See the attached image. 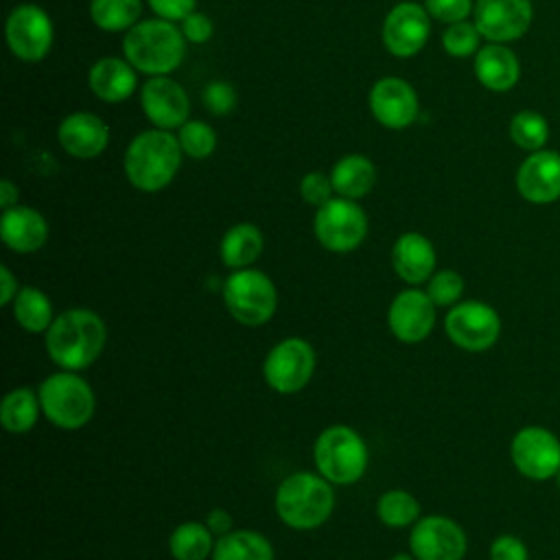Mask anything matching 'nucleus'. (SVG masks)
I'll list each match as a JSON object with an SVG mask.
<instances>
[{
    "instance_id": "nucleus-1",
    "label": "nucleus",
    "mask_w": 560,
    "mask_h": 560,
    "mask_svg": "<svg viewBox=\"0 0 560 560\" xmlns=\"http://www.w3.org/2000/svg\"><path fill=\"white\" fill-rule=\"evenodd\" d=\"M105 341V322L90 308H68L59 313L44 337L50 361L70 372L92 365L101 357Z\"/></svg>"
},
{
    "instance_id": "nucleus-2",
    "label": "nucleus",
    "mask_w": 560,
    "mask_h": 560,
    "mask_svg": "<svg viewBox=\"0 0 560 560\" xmlns=\"http://www.w3.org/2000/svg\"><path fill=\"white\" fill-rule=\"evenodd\" d=\"M182 155L184 151L177 136L153 127L133 136L125 151L122 168L133 188L158 192L175 179L182 166Z\"/></svg>"
},
{
    "instance_id": "nucleus-3",
    "label": "nucleus",
    "mask_w": 560,
    "mask_h": 560,
    "mask_svg": "<svg viewBox=\"0 0 560 560\" xmlns=\"http://www.w3.org/2000/svg\"><path fill=\"white\" fill-rule=\"evenodd\" d=\"M125 59L149 77L171 74L186 55V37L175 22L151 18L140 20L122 37Z\"/></svg>"
},
{
    "instance_id": "nucleus-4",
    "label": "nucleus",
    "mask_w": 560,
    "mask_h": 560,
    "mask_svg": "<svg viewBox=\"0 0 560 560\" xmlns=\"http://www.w3.org/2000/svg\"><path fill=\"white\" fill-rule=\"evenodd\" d=\"M335 492L328 479L315 472H293L276 490V514L293 529H315L328 521Z\"/></svg>"
},
{
    "instance_id": "nucleus-5",
    "label": "nucleus",
    "mask_w": 560,
    "mask_h": 560,
    "mask_svg": "<svg viewBox=\"0 0 560 560\" xmlns=\"http://www.w3.org/2000/svg\"><path fill=\"white\" fill-rule=\"evenodd\" d=\"M42 413L59 429L74 431L94 416V392L77 372L63 370L46 376L37 389Z\"/></svg>"
},
{
    "instance_id": "nucleus-6",
    "label": "nucleus",
    "mask_w": 560,
    "mask_h": 560,
    "mask_svg": "<svg viewBox=\"0 0 560 560\" xmlns=\"http://www.w3.org/2000/svg\"><path fill=\"white\" fill-rule=\"evenodd\" d=\"M313 457L319 475L337 486L354 483L368 468V446L363 438L346 427H326L313 446Z\"/></svg>"
},
{
    "instance_id": "nucleus-7",
    "label": "nucleus",
    "mask_w": 560,
    "mask_h": 560,
    "mask_svg": "<svg viewBox=\"0 0 560 560\" xmlns=\"http://www.w3.org/2000/svg\"><path fill=\"white\" fill-rule=\"evenodd\" d=\"M223 304L243 326L267 324L278 306V291L260 269H236L223 284Z\"/></svg>"
},
{
    "instance_id": "nucleus-8",
    "label": "nucleus",
    "mask_w": 560,
    "mask_h": 560,
    "mask_svg": "<svg viewBox=\"0 0 560 560\" xmlns=\"http://www.w3.org/2000/svg\"><path fill=\"white\" fill-rule=\"evenodd\" d=\"M313 232L322 247L335 254L357 249L368 236V217L354 199L332 197L317 208Z\"/></svg>"
},
{
    "instance_id": "nucleus-9",
    "label": "nucleus",
    "mask_w": 560,
    "mask_h": 560,
    "mask_svg": "<svg viewBox=\"0 0 560 560\" xmlns=\"http://www.w3.org/2000/svg\"><path fill=\"white\" fill-rule=\"evenodd\" d=\"M315 350L300 337L278 341L262 361V376L278 394H295L308 385L315 372Z\"/></svg>"
},
{
    "instance_id": "nucleus-10",
    "label": "nucleus",
    "mask_w": 560,
    "mask_h": 560,
    "mask_svg": "<svg viewBox=\"0 0 560 560\" xmlns=\"http://www.w3.org/2000/svg\"><path fill=\"white\" fill-rule=\"evenodd\" d=\"M448 339L468 352H483L492 348L501 335L499 313L479 300H466L451 306L444 319Z\"/></svg>"
},
{
    "instance_id": "nucleus-11",
    "label": "nucleus",
    "mask_w": 560,
    "mask_h": 560,
    "mask_svg": "<svg viewBox=\"0 0 560 560\" xmlns=\"http://www.w3.org/2000/svg\"><path fill=\"white\" fill-rule=\"evenodd\" d=\"M4 37H7L9 50L18 59L26 63H35L50 52L55 28L48 13L42 7L33 2H24L13 7L11 13L7 15Z\"/></svg>"
},
{
    "instance_id": "nucleus-12",
    "label": "nucleus",
    "mask_w": 560,
    "mask_h": 560,
    "mask_svg": "<svg viewBox=\"0 0 560 560\" xmlns=\"http://www.w3.org/2000/svg\"><path fill=\"white\" fill-rule=\"evenodd\" d=\"M516 470L534 481L556 477L560 470V440L545 427H523L510 446Z\"/></svg>"
},
{
    "instance_id": "nucleus-13",
    "label": "nucleus",
    "mask_w": 560,
    "mask_h": 560,
    "mask_svg": "<svg viewBox=\"0 0 560 560\" xmlns=\"http://www.w3.org/2000/svg\"><path fill=\"white\" fill-rule=\"evenodd\" d=\"M534 18L532 0H475L472 22L481 37L497 44L521 39Z\"/></svg>"
},
{
    "instance_id": "nucleus-14",
    "label": "nucleus",
    "mask_w": 560,
    "mask_h": 560,
    "mask_svg": "<svg viewBox=\"0 0 560 560\" xmlns=\"http://www.w3.org/2000/svg\"><path fill=\"white\" fill-rule=\"evenodd\" d=\"M431 33V15L418 2H398L385 15L383 22V44L385 48L400 59L418 55Z\"/></svg>"
},
{
    "instance_id": "nucleus-15",
    "label": "nucleus",
    "mask_w": 560,
    "mask_h": 560,
    "mask_svg": "<svg viewBox=\"0 0 560 560\" xmlns=\"http://www.w3.org/2000/svg\"><path fill=\"white\" fill-rule=\"evenodd\" d=\"M409 547L418 560H462L466 553V534L453 518L431 514L416 521Z\"/></svg>"
},
{
    "instance_id": "nucleus-16",
    "label": "nucleus",
    "mask_w": 560,
    "mask_h": 560,
    "mask_svg": "<svg viewBox=\"0 0 560 560\" xmlns=\"http://www.w3.org/2000/svg\"><path fill=\"white\" fill-rule=\"evenodd\" d=\"M140 105L149 122L158 129H179L190 114V101L186 90L171 79L164 77H151L140 88Z\"/></svg>"
},
{
    "instance_id": "nucleus-17",
    "label": "nucleus",
    "mask_w": 560,
    "mask_h": 560,
    "mask_svg": "<svg viewBox=\"0 0 560 560\" xmlns=\"http://www.w3.org/2000/svg\"><path fill=\"white\" fill-rule=\"evenodd\" d=\"M435 304L427 291L405 289L400 291L387 311V324L392 335L402 343H420L429 337L435 324Z\"/></svg>"
},
{
    "instance_id": "nucleus-18",
    "label": "nucleus",
    "mask_w": 560,
    "mask_h": 560,
    "mask_svg": "<svg viewBox=\"0 0 560 560\" xmlns=\"http://www.w3.org/2000/svg\"><path fill=\"white\" fill-rule=\"evenodd\" d=\"M370 112L378 125L387 129H405L418 116V94L416 90L398 77L378 79L368 96Z\"/></svg>"
},
{
    "instance_id": "nucleus-19",
    "label": "nucleus",
    "mask_w": 560,
    "mask_h": 560,
    "mask_svg": "<svg viewBox=\"0 0 560 560\" xmlns=\"http://www.w3.org/2000/svg\"><path fill=\"white\" fill-rule=\"evenodd\" d=\"M516 190L536 206L560 199V153L551 149L529 153L516 171Z\"/></svg>"
},
{
    "instance_id": "nucleus-20",
    "label": "nucleus",
    "mask_w": 560,
    "mask_h": 560,
    "mask_svg": "<svg viewBox=\"0 0 560 560\" xmlns=\"http://www.w3.org/2000/svg\"><path fill=\"white\" fill-rule=\"evenodd\" d=\"M61 149L77 160H92L109 144V127L92 112H72L57 127Z\"/></svg>"
},
{
    "instance_id": "nucleus-21",
    "label": "nucleus",
    "mask_w": 560,
    "mask_h": 560,
    "mask_svg": "<svg viewBox=\"0 0 560 560\" xmlns=\"http://www.w3.org/2000/svg\"><path fill=\"white\" fill-rule=\"evenodd\" d=\"M0 238L9 249L18 254H33L44 247L48 238V223L35 208L18 203L9 210H2Z\"/></svg>"
},
{
    "instance_id": "nucleus-22",
    "label": "nucleus",
    "mask_w": 560,
    "mask_h": 560,
    "mask_svg": "<svg viewBox=\"0 0 560 560\" xmlns=\"http://www.w3.org/2000/svg\"><path fill=\"white\" fill-rule=\"evenodd\" d=\"M392 265L402 282L411 287L422 284L435 271L433 243L420 232L400 234L392 247Z\"/></svg>"
},
{
    "instance_id": "nucleus-23",
    "label": "nucleus",
    "mask_w": 560,
    "mask_h": 560,
    "mask_svg": "<svg viewBox=\"0 0 560 560\" xmlns=\"http://www.w3.org/2000/svg\"><path fill=\"white\" fill-rule=\"evenodd\" d=\"M92 94L105 103H122L138 88V70L122 57H101L88 70Z\"/></svg>"
},
{
    "instance_id": "nucleus-24",
    "label": "nucleus",
    "mask_w": 560,
    "mask_h": 560,
    "mask_svg": "<svg viewBox=\"0 0 560 560\" xmlns=\"http://www.w3.org/2000/svg\"><path fill=\"white\" fill-rule=\"evenodd\" d=\"M475 77L490 92H508L518 83L521 63L518 57L505 46L490 42L475 55Z\"/></svg>"
},
{
    "instance_id": "nucleus-25",
    "label": "nucleus",
    "mask_w": 560,
    "mask_h": 560,
    "mask_svg": "<svg viewBox=\"0 0 560 560\" xmlns=\"http://www.w3.org/2000/svg\"><path fill=\"white\" fill-rule=\"evenodd\" d=\"M330 182L339 197L357 201L365 197L376 182L374 162L368 155L348 153L335 162L330 171Z\"/></svg>"
},
{
    "instance_id": "nucleus-26",
    "label": "nucleus",
    "mask_w": 560,
    "mask_h": 560,
    "mask_svg": "<svg viewBox=\"0 0 560 560\" xmlns=\"http://www.w3.org/2000/svg\"><path fill=\"white\" fill-rule=\"evenodd\" d=\"M262 232L254 223H236L223 234L219 254L225 267L245 269L262 254Z\"/></svg>"
},
{
    "instance_id": "nucleus-27",
    "label": "nucleus",
    "mask_w": 560,
    "mask_h": 560,
    "mask_svg": "<svg viewBox=\"0 0 560 560\" xmlns=\"http://www.w3.org/2000/svg\"><path fill=\"white\" fill-rule=\"evenodd\" d=\"M212 560H273V547L260 532L232 529L214 542Z\"/></svg>"
},
{
    "instance_id": "nucleus-28",
    "label": "nucleus",
    "mask_w": 560,
    "mask_h": 560,
    "mask_svg": "<svg viewBox=\"0 0 560 560\" xmlns=\"http://www.w3.org/2000/svg\"><path fill=\"white\" fill-rule=\"evenodd\" d=\"M39 411V394L31 387H15L2 398L0 422L9 433H28L35 427Z\"/></svg>"
},
{
    "instance_id": "nucleus-29",
    "label": "nucleus",
    "mask_w": 560,
    "mask_h": 560,
    "mask_svg": "<svg viewBox=\"0 0 560 560\" xmlns=\"http://www.w3.org/2000/svg\"><path fill=\"white\" fill-rule=\"evenodd\" d=\"M13 317L28 332H46L52 324V302L37 287H22L15 295Z\"/></svg>"
},
{
    "instance_id": "nucleus-30",
    "label": "nucleus",
    "mask_w": 560,
    "mask_h": 560,
    "mask_svg": "<svg viewBox=\"0 0 560 560\" xmlns=\"http://www.w3.org/2000/svg\"><path fill=\"white\" fill-rule=\"evenodd\" d=\"M212 532L206 523L188 521L173 529L168 538V551L175 560H206L212 556Z\"/></svg>"
},
{
    "instance_id": "nucleus-31",
    "label": "nucleus",
    "mask_w": 560,
    "mask_h": 560,
    "mask_svg": "<svg viewBox=\"0 0 560 560\" xmlns=\"http://www.w3.org/2000/svg\"><path fill=\"white\" fill-rule=\"evenodd\" d=\"M142 0H90V18L101 31L120 33L140 22Z\"/></svg>"
},
{
    "instance_id": "nucleus-32",
    "label": "nucleus",
    "mask_w": 560,
    "mask_h": 560,
    "mask_svg": "<svg viewBox=\"0 0 560 560\" xmlns=\"http://www.w3.org/2000/svg\"><path fill=\"white\" fill-rule=\"evenodd\" d=\"M510 138L516 147L534 153L545 149L549 140V122L534 109H523L510 120Z\"/></svg>"
},
{
    "instance_id": "nucleus-33",
    "label": "nucleus",
    "mask_w": 560,
    "mask_h": 560,
    "mask_svg": "<svg viewBox=\"0 0 560 560\" xmlns=\"http://www.w3.org/2000/svg\"><path fill=\"white\" fill-rule=\"evenodd\" d=\"M376 514L387 527H405L420 518V503L407 490H387L378 497Z\"/></svg>"
},
{
    "instance_id": "nucleus-34",
    "label": "nucleus",
    "mask_w": 560,
    "mask_h": 560,
    "mask_svg": "<svg viewBox=\"0 0 560 560\" xmlns=\"http://www.w3.org/2000/svg\"><path fill=\"white\" fill-rule=\"evenodd\" d=\"M177 140L182 151L192 160H206L217 149V133L203 120H186L177 129Z\"/></svg>"
},
{
    "instance_id": "nucleus-35",
    "label": "nucleus",
    "mask_w": 560,
    "mask_h": 560,
    "mask_svg": "<svg viewBox=\"0 0 560 560\" xmlns=\"http://www.w3.org/2000/svg\"><path fill=\"white\" fill-rule=\"evenodd\" d=\"M481 42V33L475 26V22L462 20L455 24H448L446 31L442 33V46L451 57L464 59L470 55H477Z\"/></svg>"
},
{
    "instance_id": "nucleus-36",
    "label": "nucleus",
    "mask_w": 560,
    "mask_h": 560,
    "mask_svg": "<svg viewBox=\"0 0 560 560\" xmlns=\"http://www.w3.org/2000/svg\"><path fill=\"white\" fill-rule=\"evenodd\" d=\"M427 293L435 306H453L464 293V278L453 269H440L429 278Z\"/></svg>"
},
{
    "instance_id": "nucleus-37",
    "label": "nucleus",
    "mask_w": 560,
    "mask_h": 560,
    "mask_svg": "<svg viewBox=\"0 0 560 560\" xmlns=\"http://www.w3.org/2000/svg\"><path fill=\"white\" fill-rule=\"evenodd\" d=\"M203 105L214 116H225L236 107V90L228 81H210L203 88Z\"/></svg>"
},
{
    "instance_id": "nucleus-38",
    "label": "nucleus",
    "mask_w": 560,
    "mask_h": 560,
    "mask_svg": "<svg viewBox=\"0 0 560 560\" xmlns=\"http://www.w3.org/2000/svg\"><path fill=\"white\" fill-rule=\"evenodd\" d=\"M332 192L335 188H332L330 175L322 171H311L300 179V195L308 206H315V208L324 206L326 201L332 199Z\"/></svg>"
},
{
    "instance_id": "nucleus-39",
    "label": "nucleus",
    "mask_w": 560,
    "mask_h": 560,
    "mask_svg": "<svg viewBox=\"0 0 560 560\" xmlns=\"http://www.w3.org/2000/svg\"><path fill=\"white\" fill-rule=\"evenodd\" d=\"M424 9L433 20L455 24L466 20L472 13L475 4L472 0H424Z\"/></svg>"
},
{
    "instance_id": "nucleus-40",
    "label": "nucleus",
    "mask_w": 560,
    "mask_h": 560,
    "mask_svg": "<svg viewBox=\"0 0 560 560\" xmlns=\"http://www.w3.org/2000/svg\"><path fill=\"white\" fill-rule=\"evenodd\" d=\"M490 560H529L527 547L512 534H501L490 545Z\"/></svg>"
},
{
    "instance_id": "nucleus-41",
    "label": "nucleus",
    "mask_w": 560,
    "mask_h": 560,
    "mask_svg": "<svg viewBox=\"0 0 560 560\" xmlns=\"http://www.w3.org/2000/svg\"><path fill=\"white\" fill-rule=\"evenodd\" d=\"M212 22L206 13L192 11L182 20V33L190 44H206L212 37Z\"/></svg>"
},
{
    "instance_id": "nucleus-42",
    "label": "nucleus",
    "mask_w": 560,
    "mask_h": 560,
    "mask_svg": "<svg viewBox=\"0 0 560 560\" xmlns=\"http://www.w3.org/2000/svg\"><path fill=\"white\" fill-rule=\"evenodd\" d=\"M153 13L168 22H182L186 15L195 11L197 0H147Z\"/></svg>"
},
{
    "instance_id": "nucleus-43",
    "label": "nucleus",
    "mask_w": 560,
    "mask_h": 560,
    "mask_svg": "<svg viewBox=\"0 0 560 560\" xmlns=\"http://www.w3.org/2000/svg\"><path fill=\"white\" fill-rule=\"evenodd\" d=\"M206 525L212 534L217 536H223L228 532H232V516L228 510H221V508H214L206 514Z\"/></svg>"
},
{
    "instance_id": "nucleus-44",
    "label": "nucleus",
    "mask_w": 560,
    "mask_h": 560,
    "mask_svg": "<svg viewBox=\"0 0 560 560\" xmlns=\"http://www.w3.org/2000/svg\"><path fill=\"white\" fill-rule=\"evenodd\" d=\"M18 280H15V276L11 273V269L7 267V265H2L0 267V302L7 306V304H11L13 300H15V295H18Z\"/></svg>"
},
{
    "instance_id": "nucleus-45",
    "label": "nucleus",
    "mask_w": 560,
    "mask_h": 560,
    "mask_svg": "<svg viewBox=\"0 0 560 560\" xmlns=\"http://www.w3.org/2000/svg\"><path fill=\"white\" fill-rule=\"evenodd\" d=\"M18 186L11 179H2L0 182V206L2 210H9L13 206H18Z\"/></svg>"
},
{
    "instance_id": "nucleus-46",
    "label": "nucleus",
    "mask_w": 560,
    "mask_h": 560,
    "mask_svg": "<svg viewBox=\"0 0 560 560\" xmlns=\"http://www.w3.org/2000/svg\"><path fill=\"white\" fill-rule=\"evenodd\" d=\"M392 560H418V558L411 553H396V556H392Z\"/></svg>"
},
{
    "instance_id": "nucleus-47",
    "label": "nucleus",
    "mask_w": 560,
    "mask_h": 560,
    "mask_svg": "<svg viewBox=\"0 0 560 560\" xmlns=\"http://www.w3.org/2000/svg\"><path fill=\"white\" fill-rule=\"evenodd\" d=\"M556 483H558V488H560V470L556 472Z\"/></svg>"
}]
</instances>
